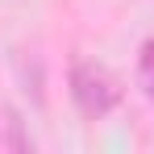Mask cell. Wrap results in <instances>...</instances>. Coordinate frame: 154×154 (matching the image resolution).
<instances>
[{
	"instance_id": "obj_2",
	"label": "cell",
	"mask_w": 154,
	"mask_h": 154,
	"mask_svg": "<svg viewBox=\"0 0 154 154\" xmlns=\"http://www.w3.org/2000/svg\"><path fill=\"white\" fill-rule=\"evenodd\" d=\"M137 83H142V92L154 100V38L142 42V54H137Z\"/></svg>"
},
{
	"instance_id": "obj_1",
	"label": "cell",
	"mask_w": 154,
	"mask_h": 154,
	"mask_svg": "<svg viewBox=\"0 0 154 154\" xmlns=\"http://www.w3.org/2000/svg\"><path fill=\"white\" fill-rule=\"evenodd\" d=\"M71 96H75L83 117H104L117 104V83L96 63H75L71 67Z\"/></svg>"
}]
</instances>
